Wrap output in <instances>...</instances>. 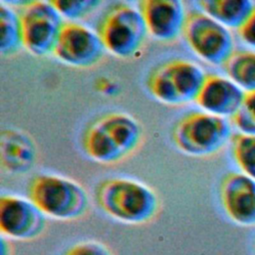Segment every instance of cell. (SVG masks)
<instances>
[{"label": "cell", "instance_id": "cell-1", "mask_svg": "<svg viewBox=\"0 0 255 255\" xmlns=\"http://www.w3.org/2000/svg\"><path fill=\"white\" fill-rule=\"evenodd\" d=\"M142 128L125 113H110L86 129L83 148L86 154L102 163H114L132 153L140 144Z\"/></svg>", "mask_w": 255, "mask_h": 255}, {"label": "cell", "instance_id": "cell-2", "mask_svg": "<svg viewBox=\"0 0 255 255\" xmlns=\"http://www.w3.org/2000/svg\"><path fill=\"white\" fill-rule=\"evenodd\" d=\"M96 198L101 209L128 224H143L159 210L156 193L144 183L127 177H111L100 182Z\"/></svg>", "mask_w": 255, "mask_h": 255}, {"label": "cell", "instance_id": "cell-3", "mask_svg": "<svg viewBox=\"0 0 255 255\" xmlns=\"http://www.w3.org/2000/svg\"><path fill=\"white\" fill-rule=\"evenodd\" d=\"M28 195L45 215L58 220L78 219L89 207V198L83 186L57 174L34 176L29 183Z\"/></svg>", "mask_w": 255, "mask_h": 255}, {"label": "cell", "instance_id": "cell-4", "mask_svg": "<svg viewBox=\"0 0 255 255\" xmlns=\"http://www.w3.org/2000/svg\"><path fill=\"white\" fill-rule=\"evenodd\" d=\"M171 134L177 148L193 156L212 155L232 137L229 123L206 112H191L183 116Z\"/></svg>", "mask_w": 255, "mask_h": 255}, {"label": "cell", "instance_id": "cell-5", "mask_svg": "<svg viewBox=\"0 0 255 255\" xmlns=\"http://www.w3.org/2000/svg\"><path fill=\"white\" fill-rule=\"evenodd\" d=\"M206 76L194 62L173 59L157 66L148 76L146 86L159 102L182 105L196 100Z\"/></svg>", "mask_w": 255, "mask_h": 255}, {"label": "cell", "instance_id": "cell-6", "mask_svg": "<svg viewBox=\"0 0 255 255\" xmlns=\"http://www.w3.org/2000/svg\"><path fill=\"white\" fill-rule=\"evenodd\" d=\"M146 32L141 13L125 3L112 6L98 26V34L106 49L121 58L135 55L145 40Z\"/></svg>", "mask_w": 255, "mask_h": 255}, {"label": "cell", "instance_id": "cell-7", "mask_svg": "<svg viewBox=\"0 0 255 255\" xmlns=\"http://www.w3.org/2000/svg\"><path fill=\"white\" fill-rule=\"evenodd\" d=\"M182 34L189 47L205 62L223 66L235 51L230 31L202 11L186 15Z\"/></svg>", "mask_w": 255, "mask_h": 255}, {"label": "cell", "instance_id": "cell-8", "mask_svg": "<svg viewBox=\"0 0 255 255\" xmlns=\"http://www.w3.org/2000/svg\"><path fill=\"white\" fill-rule=\"evenodd\" d=\"M19 17L24 47L36 56L54 53L65 23L51 2H23Z\"/></svg>", "mask_w": 255, "mask_h": 255}, {"label": "cell", "instance_id": "cell-9", "mask_svg": "<svg viewBox=\"0 0 255 255\" xmlns=\"http://www.w3.org/2000/svg\"><path fill=\"white\" fill-rule=\"evenodd\" d=\"M105 50L99 34L82 24L67 22L62 28L53 54L66 64L87 68L99 63Z\"/></svg>", "mask_w": 255, "mask_h": 255}, {"label": "cell", "instance_id": "cell-10", "mask_svg": "<svg viewBox=\"0 0 255 255\" xmlns=\"http://www.w3.org/2000/svg\"><path fill=\"white\" fill-rule=\"evenodd\" d=\"M46 228L45 214L30 200L11 194L0 198V229L2 235L16 240H32Z\"/></svg>", "mask_w": 255, "mask_h": 255}, {"label": "cell", "instance_id": "cell-11", "mask_svg": "<svg viewBox=\"0 0 255 255\" xmlns=\"http://www.w3.org/2000/svg\"><path fill=\"white\" fill-rule=\"evenodd\" d=\"M219 194L232 221L243 226L255 225V179L242 172H228L221 180Z\"/></svg>", "mask_w": 255, "mask_h": 255}, {"label": "cell", "instance_id": "cell-12", "mask_svg": "<svg viewBox=\"0 0 255 255\" xmlns=\"http://www.w3.org/2000/svg\"><path fill=\"white\" fill-rule=\"evenodd\" d=\"M147 31L160 41H172L183 31L186 15L179 0H142L139 2Z\"/></svg>", "mask_w": 255, "mask_h": 255}, {"label": "cell", "instance_id": "cell-13", "mask_svg": "<svg viewBox=\"0 0 255 255\" xmlns=\"http://www.w3.org/2000/svg\"><path fill=\"white\" fill-rule=\"evenodd\" d=\"M244 97L245 92L229 78L209 74L195 102L206 113L231 118L241 107Z\"/></svg>", "mask_w": 255, "mask_h": 255}, {"label": "cell", "instance_id": "cell-14", "mask_svg": "<svg viewBox=\"0 0 255 255\" xmlns=\"http://www.w3.org/2000/svg\"><path fill=\"white\" fill-rule=\"evenodd\" d=\"M37 148L33 139L25 132L5 128L0 135V160L3 169L12 174L29 171L35 164Z\"/></svg>", "mask_w": 255, "mask_h": 255}, {"label": "cell", "instance_id": "cell-15", "mask_svg": "<svg viewBox=\"0 0 255 255\" xmlns=\"http://www.w3.org/2000/svg\"><path fill=\"white\" fill-rule=\"evenodd\" d=\"M202 12L229 28H240L255 5L249 0H201L196 2Z\"/></svg>", "mask_w": 255, "mask_h": 255}, {"label": "cell", "instance_id": "cell-16", "mask_svg": "<svg viewBox=\"0 0 255 255\" xmlns=\"http://www.w3.org/2000/svg\"><path fill=\"white\" fill-rule=\"evenodd\" d=\"M222 67L228 78L245 93L255 91V51L235 50Z\"/></svg>", "mask_w": 255, "mask_h": 255}, {"label": "cell", "instance_id": "cell-17", "mask_svg": "<svg viewBox=\"0 0 255 255\" xmlns=\"http://www.w3.org/2000/svg\"><path fill=\"white\" fill-rule=\"evenodd\" d=\"M23 45V33L20 17L3 1L0 3V53L2 56H12Z\"/></svg>", "mask_w": 255, "mask_h": 255}, {"label": "cell", "instance_id": "cell-18", "mask_svg": "<svg viewBox=\"0 0 255 255\" xmlns=\"http://www.w3.org/2000/svg\"><path fill=\"white\" fill-rule=\"evenodd\" d=\"M232 156L242 173L255 179V134L236 133L231 137Z\"/></svg>", "mask_w": 255, "mask_h": 255}, {"label": "cell", "instance_id": "cell-19", "mask_svg": "<svg viewBox=\"0 0 255 255\" xmlns=\"http://www.w3.org/2000/svg\"><path fill=\"white\" fill-rule=\"evenodd\" d=\"M231 121L241 132L255 134V91L245 93L243 103Z\"/></svg>", "mask_w": 255, "mask_h": 255}, {"label": "cell", "instance_id": "cell-20", "mask_svg": "<svg viewBox=\"0 0 255 255\" xmlns=\"http://www.w3.org/2000/svg\"><path fill=\"white\" fill-rule=\"evenodd\" d=\"M50 2L61 15L70 19L83 18L101 4L98 0H53Z\"/></svg>", "mask_w": 255, "mask_h": 255}, {"label": "cell", "instance_id": "cell-21", "mask_svg": "<svg viewBox=\"0 0 255 255\" xmlns=\"http://www.w3.org/2000/svg\"><path fill=\"white\" fill-rule=\"evenodd\" d=\"M65 255H114L111 249L105 244L95 241L88 240L82 241L73 245Z\"/></svg>", "mask_w": 255, "mask_h": 255}, {"label": "cell", "instance_id": "cell-22", "mask_svg": "<svg viewBox=\"0 0 255 255\" xmlns=\"http://www.w3.org/2000/svg\"><path fill=\"white\" fill-rule=\"evenodd\" d=\"M237 34L246 45L255 49V8L243 25L237 29Z\"/></svg>", "mask_w": 255, "mask_h": 255}]
</instances>
